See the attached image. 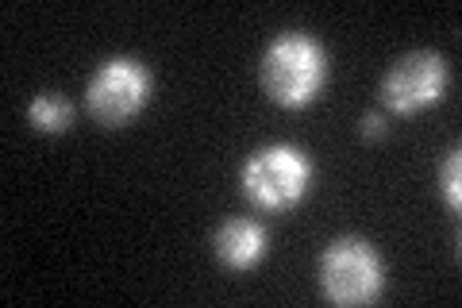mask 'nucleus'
Segmentation results:
<instances>
[{
  "label": "nucleus",
  "mask_w": 462,
  "mask_h": 308,
  "mask_svg": "<svg viewBox=\"0 0 462 308\" xmlns=\"http://www.w3.org/2000/svg\"><path fill=\"white\" fill-rule=\"evenodd\" d=\"M263 89L273 105L282 108H305L316 100L328 78V54L316 39L300 32H285L266 47L263 66H258Z\"/></svg>",
  "instance_id": "f257e3e1"
},
{
  "label": "nucleus",
  "mask_w": 462,
  "mask_h": 308,
  "mask_svg": "<svg viewBox=\"0 0 462 308\" xmlns=\"http://www.w3.org/2000/svg\"><path fill=\"white\" fill-rule=\"evenodd\" d=\"M439 189H443L447 209L458 212L462 209V193H458V151H447L443 170H439Z\"/></svg>",
  "instance_id": "6e6552de"
},
{
  "label": "nucleus",
  "mask_w": 462,
  "mask_h": 308,
  "mask_svg": "<svg viewBox=\"0 0 462 308\" xmlns=\"http://www.w3.org/2000/svg\"><path fill=\"white\" fill-rule=\"evenodd\" d=\"M151 97V73L135 58H108L105 66L93 73L89 89H85V108L97 124L124 127L135 120Z\"/></svg>",
  "instance_id": "20e7f679"
},
{
  "label": "nucleus",
  "mask_w": 462,
  "mask_h": 308,
  "mask_svg": "<svg viewBox=\"0 0 462 308\" xmlns=\"http://www.w3.org/2000/svg\"><path fill=\"white\" fill-rule=\"evenodd\" d=\"M263 255H266V231L254 219H227L216 231V258L227 270H251L263 262Z\"/></svg>",
  "instance_id": "423d86ee"
},
{
  "label": "nucleus",
  "mask_w": 462,
  "mask_h": 308,
  "mask_svg": "<svg viewBox=\"0 0 462 308\" xmlns=\"http://www.w3.org/2000/svg\"><path fill=\"white\" fill-rule=\"evenodd\" d=\"M385 285L382 258L363 239H336L320 258V289L331 304H370Z\"/></svg>",
  "instance_id": "7ed1b4c3"
},
{
  "label": "nucleus",
  "mask_w": 462,
  "mask_h": 308,
  "mask_svg": "<svg viewBox=\"0 0 462 308\" xmlns=\"http://www.w3.org/2000/svg\"><path fill=\"white\" fill-rule=\"evenodd\" d=\"M27 120H32V127L42 131V135H62V131L69 127V120H74V105L58 93H42V97L32 100Z\"/></svg>",
  "instance_id": "0eeeda50"
},
{
  "label": "nucleus",
  "mask_w": 462,
  "mask_h": 308,
  "mask_svg": "<svg viewBox=\"0 0 462 308\" xmlns=\"http://www.w3.org/2000/svg\"><path fill=\"white\" fill-rule=\"evenodd\" d=\"M309 182H312L309 158L289 143L263 146V151H254L247 158V166H243V193H247L258 209H270V212L293 209V204L309 193Z\"/></svg>",
  "instance_id": "f03ea898"
},
{
  "label": "nucleus",
  "mask_w": 462,
  "mask_h": 308,
  "mask_svg": "<svg viewBox=\"0 0 462 308\" xmlns=\"http://www.w3.org/2000/svg\"><path fill=\"white\" fill-rule=\"evenodd\" d=\"M447 89V62L436 51H412L393 62L382 81V100L397 116H412L431 108Z\"/></svg>",
  "instance_id": "39448f33"
},
{
  "label": "nucleus",
  "mask_w": 462,
  "mask_h": 308,
  "mask_svg": "<svg viewBox=\"0 0 462 308\" xmlns=\"http://www.w3.org/2000/svg\"><path fill=\"white\" fill-rule=\"evenodd\" d=\"M363 135H366V139H378V135H385V120H382L378 112H370L366 120H363Z\"/></svg>",
  "instance_id": "1a4fd4ad"
}]
</instances>
